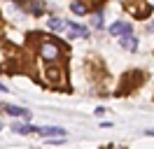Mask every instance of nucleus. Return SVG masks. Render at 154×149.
Instances as JSON below:
<instances>
[{
  "mask_svg": "<svg viewBox=\"0 0 154 149\" xmlns=\"http://www.w3.org/2000/svg\"><path fill=\"white\" fill-rule=\"evenodd\" d=\"M38 56L49 65H58V61L63 58V47L49 37H42V42L38 44Z\"/></svg>",
  "mask_w": 154,
  "mask_h": 149,
  "instance_id": "f257e3e1",
  "label": "nucleus"
},
{
  "mask_svg": "<svg viewBox=\"0 0 154 149\" xmlns=\"http://www.w3.org/2000/svg\"><path fill=\"white\" fill-rule=\"evenodd\" d=\"M45 77H47V84L49 86H54V89H58V86H63V82H66V72L61 70V68H49L47 72H45Z\"/></svg>",
  "mask_w": 154,
  "mask_h": 149,
  "instance_id": "f03ea898",
  "label": "nucleus"
},
{
  "mask_svg": "<svg viewBox=\"0 0 154 149\" xmlns=\"http://www.w3.org/2000/svg\"><path fill=\"white\" fill-rule=\"evenodd\" d=\"M124 9H126V12H131V14L138 17V19H145L147 14H152V7H149L147 2H133V5H131V2H126Z\"/></svg>",
  "mask_w": 154,
  "mask_h": 149,
  "instance_id": "7ed1b4c3",
  "label": "nucleus"
},
{
  "mask_svg": "<svg viewBox=\"0 0 154 149\" xmlns=\"http://www.w3.org/2000/svg\"><path fill=\"white\" fill-rule=\"evenodd\" d=\"M35 133L42 135V138H47V140H56V138L66 135V128H61V126H38Z\"/></svg>",
  "mask_w": 154,
  "mask_h": 149,
  "instance_id": "20e7f679",
  "label": "nucleus"
},
{
  "mask_svg": "<svg viewBox=\"0 0 154 149\" xmlns=\"http://www.w3.org/2000/svg\"><path fill=\"white\" fill-rule=\"evenodd\" d=\"M110 33H112V35H119V37L133 35V23H131V21H115V23L110 26Z\"/></svg>",
  "mask_w": 154,
  "mask_h": 149,
  "instance_id": "39448f33",
  "label": "nucleus"
},
{
  "mask_svg": "<svg viewBox=\"0 0 154 149\" xmlns=\"http://www.w3.org/2000/svg\"><path fill=\"white\" fill-rule=\"evenodd\" d=\"M66 26L70 28V40H75V35L84 37V40L89 37V30L82 26V23H77V21H66Z\"/></svg>",
  "mask_w": 154,
  "mask_h": 149,
  "instance_id": "423d86ee",
  "label": "nucleus"
},
{
  "mask_svg": "<svg viewBox=\"0 0 154 149\" xmlns=\"http://www.w3.org/2000/svg\"><path fill=\"white\" fill-rule=\"evenodd\" d=\"M2 110L7 112V114H12V117H21V119H30V112L26 110V107H17V105H5Z\"/></svg>",
  "mask_w": 154,
  "mask_h": 149,
  "instance_id": "0eeeda50",
  "label": "nucleus"
},
{
  "mask_svg": "<svg viewBox=\"0 0 154 149\" xmlns=\"http://www.w3.org/2000/svg\"><path fill=\"white\" fill-rule=\"evenodd\" d=\"M17 7H21L23 12H28L33 17H40V14L45 12V5H42V2H26V5H17Z\"/></svg>",
  "mask_w": 154,
  "mask_h": 149,
  "instance_id": "6e6552de",
  "label": "nucleus"
},
{
  "mask_svg": "<svg viewBox=\"0 0 154 149\" xmlns=\"http://www.w3.org/2000/svg\"><path fill=\"white\" fill-rule=\"evenodd\" d=\"M47 28H49V30H54V33H61V30H66V19L51 17V19L47 21Z\"/></svg>",
  "mask_w": 154,
  "mask_h": 149,
  "instance_id": "1a4fd4ad",
  "label": "nucleus"
},
{
  "mask_svg": "<svg viewBox=\"0 0 154 149\" xmlns=\"http://www.w3.org/2000/svg\"><path fill=\"white\" fill-rule=\"evenodd\" d=\"M119 44L124 47V49H128V51H135V49H138V37L135 35H124V37H119Z\"/></svg>",
  "mask_w": 154,
  "mask_h": 149,
  "instance_id": "9d476101",
  "label": "nucleus"
},
{
  "mask_svg": "<svg viewBox=\"0 0 154 149\" xmlns=\"http://www.w3.org/2000/svg\"><path fill=\"white\" fill-rule=\"evenodd\" d=\"M12 130L14 133H21V135H28V133H35L38 126H30V123H19V121H14L12 123Z\"/></svg>",
  "mask_w": 154,
  "mask_h": 149,
  "instance_id": "9b49d317",
  "label": "nucleus"
},
{
  "mask_svg": "<svg viewBox=\"0 0 154 149\" xmlns=\"http://www.w3.org/2000/svg\"><path fill=\"white\" fill-rule=\"evenodd\" d=\"M70 12L77 14V17H84V14H89V7L84 2H70Z\"/></svg>",
  "mask_w": 154,
  "mask_h": 149,
  "instance_id": "f8f14e48",
  "label": "nucleus"
},
{
  "mask_svg": "<svg viewBox=\"0 0 154 149\" xmlns=\"http://www.w3.org/2000/svg\"><path fill=\"white\" fill-rule=\"evenodd\" d=\"M91 26L96 28V30L103 28V9H96V12L91 14Z\"/></svg>",
  "mask_w": 154,
  "mask_h": 149,
  "instance_id": "ddd939ff",
  "label": "nucleus"
},
{
  "mask_svg": "<svg viewBox=\"0 0 154 149\" xmlns=\"http://www.w3.org/2000/svg\"><path fill=\"white\" fill-rule=\"evenodd\" d=\"M0 91H2V93H7V86H5L2 82H0Z\"/></svg>",
  "mask_w": 154,
  "mask_h": 149,
  "instance_id": "4468645a",
  "label": "nucleus"
},
{
  "mask_svg": "<svg viewBox=\"0 0 154 149\" xmlns=\"http://www.w3.org/2000/svg\"><path fill=\"white\" fill-rule=\"evenodd\" d=\"M149 28H152V30H154V21H152V26H149Z\"/></svg>",
  "mask_w": 154,
  "mask_h": 149,
  "instance_id": "2eb2a0df",
  "label": "nucleus"
},
{
  "mask_svg": "<svg viewBox=\"0 0 154 149\" xmlns=\"http://www.w3.org/2000/svg\"><path fill=\"white\" fill-rule=\"evenodd\" d=\"M0 130H2V123H0Z\"/></svg>",
  "mask_w": 154,
  "mask_h": 149,
  "instance_id": "dca6fc26",
  "label": "nucleus"
},
{
  "mask_svg": "<svg viewBox=\"0 0 154 149\" xmlns=\"http://www.w3.org/2000/svg\"><path fill=\"white\" fill-rule=\"evenodd\" d=\"M117 149H119V147H117Z\"/></svg>",
  "mask_w": 154,
  "mask_h": 149,
  "instance_id": "f3484780",
  "label": "nucleus"
}]
</instances>
